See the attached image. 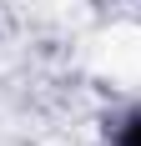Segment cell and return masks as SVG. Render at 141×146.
Instances as JSON below:
<instances>
[{"mask_svg":"<svg viewBox=\"0 0 141 146\" xmlns=\"http://www.w3.org/2000/svg\"><path fill=\"white\" fill-rule=\"evenodd\" d=\"M106 146H141V101L106 121Z\"/></svg>","mask_w":141,"mask_h":146,"instance_id":"1","label":"cell"}]
</instances>
